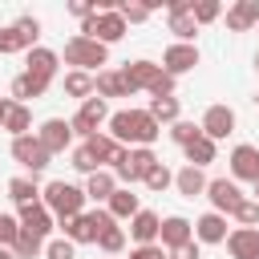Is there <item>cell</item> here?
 I'll return each mask as SVG.
<instances>
[{
	"label": "cell",
	"instance_id": "cb8c5ba5",
	"mask_svg": "<svg viewBox=\"0 0 259 259\" xmlns=\"http://www.w3.org/2000/svg\"><path fill=\"white\" fill-rule=\"evenodd\" d=\"M113 190H117V174H113V170H97V174H89V182H85V198H93V202H109Z\"/></svg>",
	"mask_w": 259,
	"mask_h": 259
},
{
	"label": "cell",
	"instance_id": "277c9868",
	"mask_svg": "<svg viewBox=\"0 0 259 259\" xmlns=\"http://www.w3.org/2000/svg\"><path fill=\"white\" fill-rule=\"evenodd\" d=\"M105 227H113V214L109 210H85V214L61 223V231H65L69 243H97Z\"/></svg>",
	"mask_w": 259,
	"mask_h": 259
},
{
	"label": "cell",
	"instance_id": "d6986e66",
	"mask_svg": "<svg viewBox=\"0 0 259 259\" xmlns=\"http://www.w3.org/2000/svg\"><path fill=\"white\" fill-rule=\"evenodd\" d=\"M130 235L138 239V247H150V243L162 235V219H158L154 210H138V214L130 219Z\"/></svg>",
	"mask_w": 259,
	"mask_h": 259
},
{
	"label": "cell",
	"instance_id": "f35d334b",
	"mask_svg": "<svg viewBox=\"0 0 259 259\" xmlns=\"http://www.w3.org/2000/svg\"><path fill=\"white\" fill-rule=\"evenodd\" d=\"M16 239H20V219H12V214L0 210V247H12Z\"/></svg>",
	"mask_w": 259,
	"mask_h": 259
},
{
	"label": "cell",
	"instance_id": "60d3db41",
	"mask_svg": "<svg viewBox=\"0 0 259 259\" xmlns=\"http://www.w3.org/2000/svg\"><path fill=\"white\" fill-rule=\"evenodd\" d=\"M170 182H174V174H170V170H166V166H162V162H158V166H154V170H150V174H146V186H150V190H154V194H162V190H166V186H170Z\"/></svg>",
	"mask_w": 259,
	"mask_h": 259
},
{
	"label": "cell",
	"instance_id": "7bdbcfd3",
	"mask_svg": "<svg viewBox=\"0 0 259 259\" xmlns=\"http://www.w3.org/2000/svg\"><path fill=\"white\" fill-rule=\"evenodd\" d=\"M73 166H77L81 174H97V170H101V166H97V158H93L85 146H77V150H73Z\"/></svg>",
	"mask_w": 259,
	"mask_h": 259
},
{
	"label": "cell",
	"instance_id": "52a82bcc",
	"mask_svg": "<svg viewBox=\"0 0 259 259\" xmlns=\"http://www.w3.org/2000/svg\"><path fill=\"white\" fill-rule=\"evenodd\" d=\"M206 198H210V206H214L219 214H235V210L247 202L235 178H210V182H206Z\"/></svg>",
	"mask_w": 259,
	"mask_h": 259
},
{
	"label": "cell",
	"instance_id": "4fadbf2b",
	"mask_svg": "<svg viewBox=\"0 0 259 259\" xmlns=\"http://www.w3.org/2000/svg\"><path fill=\"white\" fill-rule=\"evenodd\" d=\"M36 138H40V146H45L49 154H65V146L73 142V125H69L65 117H49V121L36 130Z\"/></svg>",
	"mask_w": 259,
	"mask_h": 259
},
{
	"label": "cell",
	"instance_id": "c3c4849f",
	"mask_svg": "<svg viewBox=\"0 0 259 259\" xmlns=\"http://www.w3.org/2000/svg\"><path fill=\"white\" fill-rule=\"evenodd\" d=\"M12 105H16L12 97H0V130H4V121H8V113H12Z\"/></svg>",
	"mask_w": 259,
	"mask_h": 259
},
{
	"label": "cell",
	"instance_id": "4316f807",
	"mask_svg": "<svg viewBox=\"0 0 259 259\" xmlns=\"http://www.w3.org/2000/svg\"><path fill=\"white\" fill-rule=\"evenodd\" d=\"M138 210H142L138 194H130V186H117L113 198H109V214H113V219H134Z\"/></svg>",
	"mask_w": 259,
	"mask_h": 259
},
{
	"label": "cell",
	"instance_id": "4dcf8cb0",
	"mask_svg": "<svg viewBox=\"0 0 259 259\" xmlns=\"http://www.w3.org/2000/svg\"><path fill=\"white\" fill-rule=\"evenodd\" d=\"M170 32H174L182 45H190V40H194V32H198L194 12H170Z\"/></svg>",
	"mask_w": 259,
	"mask_h": 259
},
{
	"label": "cell",
	"instance_id": "74e56055",
	"mask_svg": "<svg viewBox=\"0 0 259 259\" xmlns=\"http://www.w3.org/2000/svg\"><path fill=\"white\" fill-rule=\"evenodd\" d=\"M8 53H28L24 49V40H20V32L8 24V28H0V57H8Z\"/></svg>",
	"mask_w": 259,
	"mask_h": 259
},
{
	"label": "cell",
	"instance_id": "5bb4252c",
	"mask_svg": "<svg viewBox=\"0 0 259 259\" xmlns=\"http://www.w3.org/2000/svg\"><path fill=\"white\" fill-rule=\"evenodd\" d=\"M158 166V158H154V150L150 146H138V150H130V162L121 166V170H113L121 182H146V174Z\"/></svg>",
	"mask_w": 259,
	"mask_h": 259
},
{
	"label": "cell",
	"instance_id": "7402d4cb",
	"mask_svg": "<svg viewBox=\"0 0 259 259\" xmlns=\"http://www.w3.org/2000/svg\"><path fill=\"white\" fill-rule=\"evenodd\" d=\"M93 85H97V97H101V101H109V97H130V85H125V77H121L117 69H101V73L93 77Z\"/></svg>",
	"mask_w": 259,
	"mask_h": 259
},
{
	"label": "cell",
	"instance_id": "e0dca14e",
	"mask_svg": "<svg viewBox=\"0 0 259 259\" xmlns=\"http://www.w3.org/2000/svg\"><path fill=\"white\" fill-rule=\"evenodd\" d=\"M190 235H194V223L190 219H182V214H170V219H162V247L166 251H178V247H186L190 243Z\"/></svg>",
	"mask_w": 259,
	"mask_h": 259
},
{
	"label": "cell",
	"instance_id": "7c38bea8",
	"mask_svg": "<svg viewBox=\"0 0 259 259\" xmlns=\"http://www.w3.org/2000/svg\"><path fill=\"white\" fill-rule=\"evenodd\" d=\"M198 125H202V134H206L210 142H219V138L235 134V109H231V105H210Z\"/></svg>",
	"mask_w": 259,
	"mask_h": 259
},
{
	"label": "cell",
	"instance_id": "1f68e13d",
	"mask_svg": "<svg viewBox=\"0 0 259 259\" xmlns=\"http://www.w3.org/2000/svg\"><path fill=\"white\" fill-rule=\"evenodd\" d=\"M4 130H8L12 138H24V134L32 130V113H28V105H12V113H8V121H4Z\"/></svg>",
	"mask_w": 259,
	"mask_h": 259
},
{
	"label": "cell",
	"instance_id": "7dc6e473",
	"mask_svg": "<svg viewBox=\"0 0 259 259\" xmlns=\"http://www.w3.org/2000/svg\"><path fill=\"white\" fill-rule=\"evenodd\" d=\"M174 259H202V255H198V243L190 239L186 247H178V251H174Z\"/></svg>",
	"mask_w": 259,
	"mask_h": 259
},
{
	"label": "cell",
	"instance_id": "d590c367",
	"mask_svg": "<svg viewBox=\"0 0 259 259\" xmlns=\"http://www.w3.org/2000/svg\"><path fill=\"white\" fill-rule=\"evenodd\" d=\"M40 247H45V239H36V235H28V231H20V239L12 243L16 259H32V255H40Z\"/></svg>",
	"mask_w": 259,
	"mask_h": 259
},
{
	"label": "cell",
	"instance_id": "d6a6232c",
	"mask_svg": "<svg viewBox=\"0 0 259 259\" xmlns=\"http://www.w3.org/2000/svg\"><path fill=\"white\" fill-rule=\"evenodd\" d=\"M198 134H202V125H194V121H182V117H178V121L170 125V142H178L182 150H186V146H190V142H194Z\"/></svg>",
	"mask_w": 259,
	"mask_h": 259
},
{
	"label": "cell",
	"instance_id": "bcb514c9",
	"mask_svg": "<svg viewBox=\"0 0 259 259\" xmlns=\"http://www.w3.org/2000/svg\"><path fill=\"white\" fill-rule=\"evenodd\" d=\"M130 259H166V255H162V247H154V243H150V247H134V255H130Z\"/></svg>",
	"mask_w": 259,
	"mask_h": 259
},
{
	"label": "cell",
	"instance_id": "f907efd6",
	"mask_svg": "<svg viewBox=\"0 0 259 259\" xmlns=\"http://www.w3.org/2000/svg\"><path fill=\"white\" fill-rule=\"evenodd\" d=\"M255 202H259V182H255Z\"/></svg>",
	"mask_w": 259,
	"mask_h": 259
},
{
	"label": "cell",
	"instance_id": "ffe728a7",
	"mask_svg": "<svg viewBox=\"0 0 259 259\" xmlns=\"http://www.w3.org/2000/svg\"><path fill=\"white\" fill-rule=\"evenodd\" d=\"M20 231H28V235H36V239H45V235L53 231V214L45 210V202H40V206H20Z\"/></svg>",
	"mask_w": 259,
	"mask_h": 259
},
{
	"label": "cell",
	"instance_id": "5b68a950",
	"mask_svg": "<svg viewBox=\"0 0 259 259\" xmlns=\"http://www.w3.org/2000/svg\"><path fill=\"white\" fill-rule=\"evenodd\" d=\"M81 36L101 40V45L109 49L113 40L125 36V16H121V12H93L89 20H81Z\"/></svg>",
	"mask_w": 259,
	"mask_h": 259
},
{
	"label": "cell",
	"instance_id": "816d5d0a",
	"mask_svg": "<svg viewBox=\"0 0 259 259\" xmlns=\"http://www.w3.org/2000/svg\"><path fill=\"white\" fill-rule=\"evenodd\" d=\"M255 69H259V53H255Z\"/></svg>",
	"mask_w": 259,
	"mask_h": 259
},
{
	"label": "cell",
	"instance_id": "b9f144b4",
	"mask_svg": "<svg viewBox=\"0 0 259 259\" xmlns=\"http://www.w3.org/2000/svg\"><path fill=\"white\" fill-rule=\"evenodd\" d=\"M45 255H49V259H77V243H69V239H53V243L45 247Z\"/></svg>",
	"mask_w": 259,
	"mask_h": 259
},
{
	"label": "cell",
	"instance_id": "f1b7e54d",
	"mask_svg": "<svg viewBox=\"0 0 259 259\" xmlns=\"http://www.w3.org/2000/svg\"><path fill=\"white\" fill-rule=\"evenodd\" d=\"M85 150H89V154H93V158H97V166H101V162H113V158H117V150H121V146H117V142H113V138H109V134H93V138H89V142H85Z\"/></svg>",
	"mask_w": 259,
	"mask_h": 259
},
{
	"label": "cell",
	"instance_id": "ab89813d",
	"mask_svg": "<svg viewBox=\"0 0 259 259\" xmlns=\"http://www.w3.org/2000/svg\"><path fill=\"white\" fill-rule=\"evenodd\" d=\"M117 12L125 16V24H142V20H150L154 4H117Z\"/></svg>",
	"mask_w": 259,
	"mask_h": 259
},
{
	"label": "cell",
	"instance_id": "8d00e7d4",
	"mask_svg": "<svg viewBox=\"0 0 259 259\" xmlns=\"http://www.w3.org/2000/svg\"><path fill=\"white\" fill-rule=\"evenodd\" d=\"M223 16V4L219 0H194V24H210Z\"/></svg>",
	"mask_w": 259,
	"mask_h": 259
},
{
	"label": "cell",
	"instance_id": "9a60e30c",
	"mask_svg": "<svg viewBox=\"0 0 259 259\" xmlns=\"http://www.w3.org/2000/svg\"><path fill=\"white\" fill-rule=\"evenodd\" d=\"M194 65H198V49H194V45H182V40H178V45H170V49L162 53V69H166L170 77H182V73H190Z\"/></svg>",
	"mask_w": 259,
	"mask_h": 259
},
{
	"label": "cell",
	"instance_id": "44dd1931",
	"mask_svg": "<svg viewBox=\"0 0 259 259\" xmlns=\"http://www.w3.org/2000/svg\"><path fill=\"white\" fill-rule=\"evenodd\" d=\"M194 239H198V243H227V219H223L219 210L202 214V219L194 223Z\"/></svg>",
	"mask_w": 259,
	"mask_h": 259
},
{
	"label": "cell",
	"instance_id": "8992f818",
	"mask_svg": "<svg viewBox=\"0 0 259 259\" xmlns=\"http://www.w3.org/2000/svg\"><path fill=\"white\" fill-rule=\"evenodd\" d=\"M57 61H61V57H57L53 49H40V45L24 53V73L32 77V85L40 89V97H45V89H49L53 77H57Z\"/></svg>",
	"mask_w": 259,
	"mask_h": 259
},
{
	"label": "cell",
	"instance_id": "83f0119b",
	"mask_svg": "<svg viewBox=\"0 0 259 259\" xmlns=\"http://www.w3.org/2000/svg\"><path fill=\"white\" fill-rule=\"evenodd\" d=\"M182 154H186V166H198V170H202L206 162H214V142H210L206 134H198V138H194Z\"/></svg>",
	"mask_w": 259,
	"mask_h": 259
},
{
	"label": "cell",
	"instance_id": "603a6c76",
	"mask_svg": "<svg viewBox=\"0 0 259 259\" xmlns=\"http://www.w3.org/2000/svg\"><path fill=\"white\" fill-rule=\"evenodd\" d=\"M174 186H178L182 198H198V194H206V174H202L198 166H182V170L174 174Z\"/></svg>",
	"mask_w": 259,
	"mask_h": 259
},
{
	"label": "cell",
	"instance_id": "ee69618b",
	"mask_svg": "<svg viewBox=\"0 0 259 259\" xmlns=\"http://www.w3.org/2000/svg\"><path fill=\"white\" fill-rule=\"evenodd\" d=\"M235 219H239V227H259V202L247 198V202L235 210Z\"/></svg>",
	"mask_w": 259,
	"mask_h": 259
},
{
	"label": "cell",
	"instance_id": "ac0fdd59",
	"mask_svg": "<svg viewBox=\"0 0 259 259\" xmlns=\"http://www.w3.org/2000/svg\"><path fill=\"white\" fill-rule=\"evenodd\" d=\"M227 28L231 32H247V28H259V0H239L227 8Z\"/></svg>",
	"mask_w": 259,
	"mask_h": 259
},
{
	"label": "cell",
	"instance_id": "ba28073f",
	"mask_svg": "<svg viewBox=\"0 0 259 259\" xmlns=\"http://www.w3.org/2000/svg\"><path fill=\"white\" fill-rule=\"evenodd\" d=\"M101 121H109V105H105L101 97H89V101H81V109L73 113V121H69V125H73V134H81V138L89 142V138L97 134V125H101Z\"/></svg>",
	"mask_w": 259,
	"mask_h": 259
},
{
	"label": "cell",
	"instance_id": "484cf974",
	"mask_svg": "<svg viewBox=\"0 0 259 259\" xmlns=\"http://www.w3.org/2000/svg\"><path fill=\"white\" fill-rule=\"evenodd\" d=\"M65 93H69V97H81V101H89V97H97V85H93V73H81V69H69V73H65Z\"/></svg>",
	"mask_w": 259,
	"mask_h": 259
},
{
	"label": "cell",
	"instance_id": "2e32d148",
	"mask_svg": "<svg viewBox=\"0 0 259 259\" xmlns=\"http://www.w3.org/2000/svg\"><path fill=\"white\" fill-rule=\"evenodd\" d=\"M231 259H259V227H235L227 235Z\"/></svg>",
	"mask_w": 259,
	"mask_h": 259
},
{
	"label": "cell",
	"instance_id": "7a4b0ae2",
	"mask_svg": "<svg viewBox=\"0 0 259 259\" xmlns=\"http://www.w3.org/2000/svg\"><path fill=\"white\" fill-rule=\"evenodd\" d=\"M40 202H45V210H49V214H57L61 223H65V219L85 214V190H81V186H73V182H65V178L49 182V186H45V194H40Z\"/></svg>",
	"mask_w": 259,
	"mask_h": 259
},
{
	"label": "cell",
	"instance_id": "30bf717a",
	"mask_svg": "<svg viewBox=\"0 0 259 259\" xmlns=\"http://www.w3.org/2000/svg\"><path fill=\"white\" fill-rule=\"evenodd\" d=\"M231 178L235 182H259V146H235L231 150Z\"/></svg>",
	"mask_w": 259,
	"mask_h": 259
},
{
	"label": "cell",
	"instance_id": "f546056e",
	"mask_svg": "<svg viewBox=\"0 0 259 259\" xmlns=\"http://www.w3.org/2000/svg\"><path fill=\"white\" fill-rule=\"evenodd\" d=\"M150 117L162 125H174L178 121V97H150Z\"/></svg>",
	"mask_w": 259,
	"mask_h": 259
},
{
	"label": "cell",
	"instance_id": "3957f363",
	"mask_svg": "<svg viewBox=\"0 0 259 259\" xmlns=\"http://www.w3.org/2000/svg\"><path fill=\"white\" fill-rule=\"evenodd\" d=\"M105 61H109V49H105L101 40H89V36H81V32L65 40V65L89 73V69H97V65H105Z\"/></svg>",
	"mask_w": 259,
	"mask_h": 259
},
{
	"label": "cell",
	"instance_id": "8fae6325",
	"mask_svg": "<svg viewBox=\"0 0 259 259\" xmlns=\"http://www.w3.org/2000/svg\"><path fill=\"white\" fill-rule=\"evenodd\" d=\"M121 77H125V85H130V93H138V89H154V81L162 77V65H154V61H125V69H121Z\"/></svg>",
	"mask_w": 259,
	"mask_h": 259
},
{
	"label": "cell",
	"instance_id": "d4e9b609",
	"mask_svg": "<svg viewBox=\"0 0 259 259\" xmlns=\"http://www.w3.org/2000/svg\"><path fill=\"white\" fill-rule=\"evenodd\" d=\"M40 186H36V178H12L8 182V198L16 202V206H40Z\"/></svg>",
	"mask_w": 259,
	"mask_h": 259
},
{
	"label": "cell",
	"instance_id": "836d02e7",
	"mask_svg": "<svg viewBox=\"0 0 259 259\" xmlns=\"http://www.w3.org/2000/svg\"><path fill=\"white\" fill-rule=\"evenodd\" d=\"M97 247H101L105 255H117V251L125 247V231H121L117 223H113V227H105V231H101V239H97Z\"/></svg>",
	"mask_w": 259,
	"mask_h": 259
},
{
	"label": "cell",
	"instance_id": "9c48e42d",
	"mask_svg": "<svg viewBox=\"0 0 259 259\" xmlns=\"http://www.w3.org/2000/svg\"><path fill=\"white\" fill-rule=\"evenodd\" d=\"M12 158L24 166V170H32V174H40L45 166H49V150L40 146V138H32V134H24V138H12Z\"/></svg>",
	"mask_w": 259,
	"mask_h": 259
},
{
	"label": "cell",
	"instance_id": "f6af8a7d",
	"mask_svg": "<svg viewBox=\"0 0 259 259\" xmlns=\"http://www.w3.org/2000/svg\"><path fill=\"white\" fill-rule=\"evenodd\" d=\"M150 97H174V77L162 69V77L154 81V89H150Z\"/></svg>",
	"mask_w": 259,
	"mask_h": 259
},
{
	"label": "cell",
	"instance_id": "6da1fadb",
	"mask_svg": "<svg viewBox=\"0 0 259 259\" xmlns=\"http://www.w3.org/2000/svg\"><path fill=\"white\" fill-rule=\"evenodd\" d=\"M162 125L150 117V109H117L109 113V138L117 146H154Z\"/></svg>",
	"mask_w": 259,
	"mask_h": 259
},
{
	"label": "cell",
	"instance_id": "e575fe53",
	"mask_svg": "<svg viewBox=\"0 0 259 259\" xmlns=\"http://www.w3.org/2000/svg\"><path fill=\"white\" fill-rule=\"evenodd\" d=\"M16 32H20V40H24V49H36V36H40V20L36 16H20L16 24H12Z\"/></svg>",
	"mask_w": 259,
	"mask_h": 259
},
{
	"label": "cell",
	"instance_id": "681fc988",
	"mask_svg": "<svg viewBox=\"0 0 259 259\" xmlns=\"http://www.w3.org/2000/svg\"><path fill=\"white\" fill-rule=\"evenodd\" d=\"M0 259H16V251L12 247H0Z\"/></svg>",
	"mask_w": 259,
	"mask_h": 259
}]
</instances>
